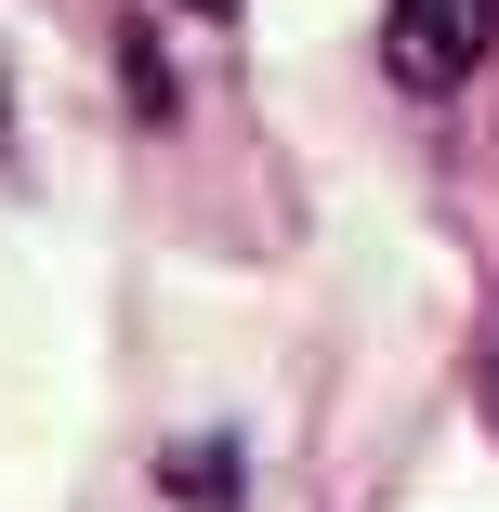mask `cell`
<instances>
[{"label":"cell","instance_id":"obj_2","mask_svg":"<svg viewBox=\"0 0 499 512\" xmlns=\"http://www.w3.org/2000/svg\"><path fill=\"white\" fill-rule=\"evenodd\" d=\"M197 14H224V0H197Z\"/></svg>","mask_w":499,"mask_h":512},{"label":"cell","instance_id":"obj_1","mask_svg":"<svg viewBox=\"0 0 499 512\" xmlns=\"http://www.w3.org/2000/svg\"><path fill=\"white\" fill-rule=\"evenodd\" d=\"M473 53H486V0H394V79L408 92L473 79Z\"/></svg>","mask_w":499,"mask_h":512}]
</instances>
